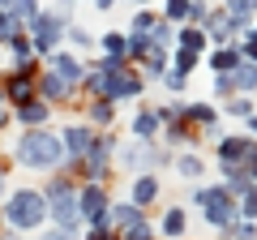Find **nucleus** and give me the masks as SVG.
Returning <instances> with one entry per match:
<instances>
[{"label": "nucleus", "instance_id": "nucleus-25", "mask_svg": "<svg viewBox=\"0 0 257 240\" xmlns=\"http://www.w3.org/2000/svg\"><path fill=\"white\" fill-rule=\"evenodd\" d=\"M223 172V185H227L231 197H244L248 189H253V176H248V167H219Z\"/></svg>", "mask_w": 257, "mask_h": 240}, {"label": "nucleus", "instance_id": "nucleus-6", "mask_svg": "<svg viewBox=\"0 0 257 240\" xmlns=\"http://www.w3.org/2000/svg\"><path fill=\"white\" fill-rule=\"evenodd\" d=\"M64 30H69V13H47V9H43V13L26 26V35H30V43H35L39 56H52V52H60Z\"/></svg>", "mask_w": 257, "mask_h": 240}, {"label": "nucleus", "instance_id": "nucleus-32", "mask_svg": "<svg viewBox=\"0 0 257 240\" xmlns=\"http://www.w3.org/2000/svg\"><path fill=\"white\" fill-rule=\"evenodd\" d=\"M197 65H202V56H197V52H180V47H172V69H176V73L189 77Z\"/></svg>", "mask_w": 257, "mask_h": 240}, {"label": "nucleus", "instance_id": "nucleus-10", "mask_svg": "<svg viewBox=\"0 0 257 240\" xmlns=\"http://www.w3.org/2000/svg\"><path fill=\"white\" fill-rule=\"evenodd\" d=\"M5 90H9V103H13V107L39 99V69H35V65H30V69H9Z\"/></svg>", "mask_w": 257, "mask_h": 240}, {"label": "nucleus", "instance_id": "nucleus-20", "mask_svg": "<svg viewBox=\"0 0 257 240\" xmlns=\"http://www.w3.org/2000/svg\"><path fill=\"white\" fill-rule=\"evenodd\" d=\"M184 120L193 129H214L219 125V107L214 103H184Z\"/></svg>", "mask_w": 257, "mask_h": 240}, {"label": "nucleus", "instance_id": "nucleus-46", "mask_svg": "<svg viewBox=\"0 0 257 240\" xmlns=\"http://www.w3.org/2000/svg\"><path fill=\"white\" fill-rule=\"evenodd\" d=\"M0 240H18V236H13V231H0Z\"/></svg>", "mask_w": 257, "mask_h": 240}, {"label": "nucleus", "instance_id": "nucleus-5", "mask_svg": "<svg viewBox=\"0 0 257 240\" xmlns=\"http://www.w3.org/2000/svg\"><path fill=\"white\" fill-rule=\"evenodd\" d=\"M116 150H120V142L111 138V133H99V138H94L90 155L77 163L82 185H107V172H111V163H116Z\"/></svg>", "mask_w": 257, "mask_h": 240}, {"label": "nucleus", "instance_id": "nucleus-17", "mask_svg": "<svg viewBox=\"0 0 257 240\" xmlns=\"http://www.w3.org/2000/svg\"><path fill=\"white\" fill-rule=\"evenodd\" d=\"M142 219H146V210H142V206H133V202H128V197H124V202H111V231H128V227H138V223Z\"/></svg>", "mask_w": 257, "mask_h": 240}, {"label": "nucleus", "instance_id": "nucleus-26", "mask_svg": "<svg viewBox=\"0 0 257 240\" xmlns=\"http://www.w3.org/2000/svg\"><path fill=\"white\" fill-rule=\"evenodd\" d=\"M176 47H180V52H197V56H202L206 47H210V35H206L202 26H184L180 35H176Z\"/></svg>", "mask_w": 257, "mask_h": 240}, {"label": "nucleus", "instance_id": "nucleus-12", "mask_svg": "<svg viewBox=\"0 0 257 240\" xmlns=\"http://www.w3.org/2000/svg\"><path fill=\"white\" fill-rule=\"evenodd\" d=\"M128 129H133V142H146V146L163 142V120H159L155 107H138L133 120H128Z\"/></svg>", "mask_w": 257, "mask_h": 240}, {"label": "nucleus", "instance_id": "nucleus-45", "mask_svg": "<svg viewBox=\"0 0 257 240\" xmlns=\"http://www.w3.org/2000/svg\"><path fill=\"white\" fill-rule=\"evenodd\" d=\"M13 5H18V0H0V9H5V13H9V9H13Z\"/></svg>", "mask_w": 257, "mask_h": 240}, {"label": "nucleus", "instance_id": "nucleus-36", "mask_svg": "<svg viewBox=\"0 0 257 240\" xmlns=\"http://www.w3.org/2000/svg\"><path fill=\"white\" fill-rule=\"evenodd\" d=\"M240 219H248V223H257V185L248 189L244 197H240Z\"/></svg>", "mask_w": 257, "mask_h": 240}, {"label": "nucleus", "instance_id": "nucleus-4", "mask_svg": "<svg viewBox=\"0 0 257 240\" xmlns=\"http://www.w3.org/2000/svg\"><path fill=\"white\" fill-rule=\"evenodd\" d=\"M43 197H47V206H52V227H73V231H82L86 223H82V206H77V185H73V176H52L43 185Z\"/></svg>", "mask_w": 257, "mask_h": 240}, {"label": "nucleus", "instance_id": "nucleus-35", "mask_svg": "<svg viewBox=\"0 0 257 240\" xmlns=\"http://www.w3.org/2000/svg\"><path fill=\"white\" fill-rule=\"evenodd\" d=\"M189 9H193V0H163V18L167 22H189Z\"/></svg>", "mask_w": 257, "mask_h": 240}, {"label": "nucleus", "instance_id": "nucleus-41", "mask_svg": "<svg viewBox=\"0 0 257 240\" xmlns=\"http://www.w3.org/2000/svg\"><path fill=\"white\" fill-rule=\"evenodd\" d=\"M244 125H248V133H253V138H257V111H253V116L244 120Z\"/></svg>", "mask_w": 257, "mask_h": 240}, {"label": "nucleus", "instance_id": "nucleus-37", "mask_svg": "<svg viewBox=\"0 0 257 240\" xmlns=\"http://www.w3.org/2000/svg\"><path fill=\"white\" fill-rule=\"evenodd\" d=\"M231 94H236L231 73H214V99H231Z\"/></svg>", "mask_w": 257, "mask_h": 240}, {"label": "nucleus", "instance_id": "nucleus-39", "mask_svg": "<svg viewBox=\"0 0 257 240\" xmlns=\"http://www.w3.org/2000/svg\"><path fill=\"white\" fill-rule=\"evenodd\" d=\"M184 82H189V77H184V73H176V69H167V73H163V86H167L172 94H180V90H184Z\"/></svg>", "mask_w": 257, "mask_h": 240}, {"label": "nucleus", "instance_id": "nucleus-48", "mask_svg": "<svg viewBox=\"0 0 257 240\" xmlns=\"http://www.w3.org/2000/svg\"><path fill=\"white\" fill-rule=\"evenodd\" d=\"M0 176H5V159H0Z\"/></svg>", "mask_w": 257, "mask_h": 240}, {"label": "nucleus", "instance_id": "nucleus-16", "mask_svg": "<svg viewBox=\"0 0 257 240\" xmlns=\"http://www.w3.org/2000/svg\"><path fill=\"white\" fill-rule=\"evenodd\" d=\"M210 73H236L240 65H244V52H240V43H227V47H214L210 52Z\"/></svg>", "mask_w": 257, "mask_h": 240}, {"label": "nucleus", "instance_id": "nucleus-30", "mask_svg": "<svg viewBox=\"0 0 257 240\" xmlns=\"http://www.w3.org/2000/svg\"><path fill=\"white\" fill-rule=\"evenodd\" d=\"M9 13H13V22H18V26L26 30V26H30V22H35V18H39L43 9H39V0H18V5H13Z\"/></svg>", "mask_w": 257, "mask_h": 240}, {"label": "nucleus", "instance_id": "nucleus-3", "mask_svg": "<svg viewBox=\"0 0 257 240\" xmlns=\"http://www.w3.org/2000/svg\"><path fill=\"white\" fill-rule=\"evenodd\" d=\"M193 206L202 210L206 227H214V231H227L240 219V197H231L223 180L219 185H193Z\"/></svg>", "mask_w": 257, "mask_h": 240}, {"label": "nucleus", "instance_id": "nucleus-8", "mask_svg": "<svg viewBox=\"0 0 257 240\" xmlns=\"http://www.w3.org/2000/svg\"><path fill=\"white\" fill-rule=\"evenodd\" d=\"M77 206H82L86 227H111V193L107 185H77Z\"/></svg>", "mask_w": 257, "mask_h": 240}, {"label": "nucleus", "instance_id": "nucleus-19", "mask_svg": "<svg viewBox=\"0 0 257 240\" xmlns=\"http://www.w3.org/2000/svg\"><path fill=\"white\" fill-rule=\"evenodd\" d=\"M184 231H189V214H184V206H167L163 219H159V236L184 240Z\"/></svg>", "mask_w": 257, "mask_h": 240}, {"label": "nucleus", "instance_id": "nucleus-29", "mask_svg": "<svg viewBox=\"0 0 257 240\" xmlns=\"http://www.w3.org/2000/svg\"><path fill=\"white\" fill-rule=\"evenodd\" d=\"M64 39L73 43V52H90V47L99 43V39H94L90 30H86V26H77V22H69V30H64Z\"/></svg>", "mask_w": 257, "mask_h": 240}, {"label": "nucleus", "instance_id": "nucleus-2", "mask_svg": "<svg viewBox=\"0 0 257 240\" xmlns=\"http://www.w3.org/2000/svg\"><path fill=\"white\" fill-rule=\"evenodd\" d=\"M13 159L30 172H60L64 167V142L52 129H26L13 142Z\"/></svg>", "mask_w": 257, "mask_h": 240}, {"label": "nucleus", "instance_id": "nucleus-28", "mask_svg": "<svg viewBox=\"0 0 257 240\" xmlns=\"http://www.w3.org/2000/svg\"><path fill=\"white\" fill-rule=\"evenodd\" d=\"M231 82H236V94H253L257 90V65H253V60H244V65L231 73Z\"/></svg>", "mask_w": 257, "mask_h": 240}, {"label": "nucleus", "instance_id": "nucleus-31", "mask_svg": "<svg viewBox=\"0 0 257 240\" xmlns=\"http://www.w3.org/2000/svg\"><path fill=\"white\" fill-rule=\"evenodd\" d=\"M223 111H227V116H236V120H248V116L257 111V103L248 99V94H231V99H227V107H223Z\"/></svg>", "mask_w": 257, "mask_h": 240}, {"label": "nucleus", "instance_id": "nucleus-18", "mask_svg": "<svg viewBox=\"0 0 257 240\" xmlns=\"http://www.w3.org/2000/svg\"><path fill=\"white\" fill-rule=\"evenodd\" d=\"M172 172L180 176V180H189V185H197V180L206 176V159H202V155H193V150H184V155L172 159Z\"/></svg>", "mask_w": 257, "mask_h": 240}, {"label": "nucleus", "instance_id": "nucleus-42", "mask_svg": "<svg viewBox=\"0 0 257 240\" xmlns=\"http://www.w3.org/2000/svg\"><path fill=\"white\" fill-rule=\"evenodd\" d=\"M0 107H9V90H5V82H0Z\"/></svg>", "mask_w": 257, "mask_h": 240}, {"label": "nucleus", "instance_id": "nucleus-43", "mask_svg": "<svg viewBox=\"0 0 257 240\" xmlns=\"http://www.w3.org/2000/svg\"><path fill=\"white\" fill-rule=\"evenodd\" d=\"M111 5H116V0H94V9H99V13H103V9H111Z\"/></svg>", "mask_w": 257, "mask_h": 240}, {"label": "nucleus", "instance_id": "nucleus-11", "mask_svg": "<svg viewBox=\"0 0 257 240\" xmlns=\"http://www.w3.org/2000/svg\"><path fill=\"white\" fill-rule=\"evenodd\" d=\"M73 94H77V86H69L60 73H52V69H43V73H39V99H43L47 107H64Z\"/></svg>", "mask_w": 257, "mask_h": 240}, {"label": "nucleus", "instance_id": "nucleus-1", "mask_svg": "<svg viewBox=\"0 0 257 240\" xmlns=\"http://www.w3.org/2000/svg\"><path fill=\"white\" fill-rule=\"evenodd\" d=\"M0 214H5V227L9 231H43L52 223V206H47L43 189H35V185L13 189L5 197V206H0Z\"/></svg>", "mask_w": 257, "mask_h": 240}, {"label": "nucleus", "instance_id": "nucleus-34", "mask_svg": "<svg viewBox=\"0 0 257 240\" xmlns=\"http://www.w3.org/2000/svg\"><path fill=\"white\" fill-rule=\"evenodd\" d=\"M155 26H159V18H155V13L138 9V13H133V22H128V35H150Z\"/></svg>", "mask_w": 257, "mask_h": 240}, {"label": "nucleus", "instance_id": "nucleus-23", "mask_svg": "<svg viewBox=\"0 0 257 240\" xmlns=\"http://www.w3.org/2000/svg\"><path fill=\"white\" fill-rule=\"evenodd\" d=\"M138 69H142L146 77H159V82H163V73L172 69V65H167V47H155V43H150V52L138 60Z\"/></svg>", "mask_w": 257, "mask_h": 240}, {"label": "nucleus", "instance_id": "nucleus-44", "mask_svg": "<svg viewBox=\"0 0 257 240\" xmlns=\"http://www.w3.org/2000/svg\"><path fill=\"white\" fill-rule=\"evenodd\" d=\"M248 176H253V185H257V155H253V163H248Z\"/></svg>", "mask_w": 257, "mask_h": 240}, {"label": "nucleus", "instance_id": "nucleus-40", "mask_svg": "<svg viewBox=\"0 0 257 240\" xmlns=\"http://www.w3.org/2000/svg\"><path fill=\"white\" fill-rule=\"evenodd\" d=\"M82 240H116V231H111V227H86Z\"/></svg>", "mask_w": 257, "mask_h": 240}, {"label": "nucleus", "instance_id": "nucleus-38", "mask_svg": "<svg viewBox=\"0 0 257 240\" xmlns=\"http://www.w3.org/2000/svg\"><path fill=\"white\" fill-rule=\"evenodd\" d=\"M39 240H82V231H73V227H43Z\"/></svg>", "mask_w": 257, "mask_h": 240}, {"label": "nucleus", "instance_id": "nucleus-7", "mask_svg": "<svg viewBox=\"0 0 257 240\" xmlns=\"http://www.w3.org/2000/svg\"><path fill=\"white\" fill-rule=\"evenodd\" d=\"M94 138H99V129L86 125V120H73V125H64V129H60V142H64V167H60V172H64V176L77 172V163L90 155Z\"/></svg>", "mask_w": 257, "mask_h": 240}, {"label": "nucleus", "instance_id": "nucleus-27", "mask_svg": "<svg viewBox=\"0 0 257 240\" xmlns=\"http://www.w3.org/2000/svg\"><path fill=\"white\" fill-rule=\"evenodd\" d=\"M111 120H116V103L111 99H90V107H86V125H94V129H107Z\"/></svg>", "mask_w": 257, "mask_h": 240}, {"label": "nucleus", "instance_id": "nucleus-33", "mask_svg": "<svg viewBox=\"0 0 257 240\" xmlns=\"http://www.w3.org/2000/svg\"><path fill=\"white\" fill-rule=\"evenodd\" d=\"M223 240H257V223H248V219H236L227 231H219Z\"/></svg>", "mask_w": 257, "mask_h": 240}, {"label": "nucleus", "instance_id": "nucleus-13", "mask_svg": "<svg viewBox=\"0 0 257 240\" xmlns=\"http://www.w3.org/2000/svg\"><path fill=\"white\" fill-rule=\"evenodd\" d=\"M47 69H52V73H60L69 86H82V82H86V69H90V65H82V56H77V52H64V47H60V52L47 56Z\"/></svg>", "mask_w": 257, "mask_h": 240}, {"label": "nucleus", "instance_id": "nucleus-21", "mask_svg": "<svg viewBox=\"0 0 257 240\" xmlns=\"http://www.w3.org/2000/svg\"><path fill=\"white\" fill-rule=\"evenodd\" d=\"M9 52H13V69H30V65H35V56H39L26 30H18V35L9 39Z\"/></svg>", "mask_w": 257, "mask_h": 240}, {"label": "nucleus", "instance_id": "nucleus-24", "mask_svg": "<svg viewBox=\"0 0 257 240\" xmlns=\"http://www.w3.org/2000/svg\"><path fill=\"white\" fill-rule=\"evenodd\" d=\"M99 47H103V60H124V65H128V35L107 30V35L99 39Z\"/></svg>", "mask_w": 257, "mask_h": 240}, {"label": "nucleus", "instance_id": "nucleus-49", "mask_svg": "<svg viewBox=\"0 0 257 240\" xmlns=\"http://www.w3.org/2000/svg\"><path fill=\"white\" fill-rule=\"evenodd\" d=\"M64 5H69V0H64Z\"/></svg>", "mask_w": 257, "mask_h": 240}, {"label": "nucleus", "instance_id": "nucleus-9", "mask_svg": "<svg viewBox=\"0 0 257 240\" xmlns=\"http://www.w3.org/2000/svg\"><path fill=\"white\" fill-rule=\"evenodd\" d=\"M257 155V138L253 133H240V138H223L219 146H214V159H219V167H248Z\"/></svg>", "mask_w": 257, "mask_h": 240}, {"label": "nucleus", "instance_id": "nucleus-47", "mask_svg": "<svg viewBox=\"0 0 257 240\" xmlns=\"http://www.w3.org/2000/svg\"><path fill=\"white\" fill-rule=\"evenodd\" d=\"M248 39H257V26H253V30H248Z\"/></svg>", "mask_w": 257, "mask_h": 240}, {"label": "nucleus", "instance_id": "nucleus-14", "mask_svg": "<svg viewBox=\"0 0 257 240\" xmlns=\"http://www.w3.org/2000/svg\"><path fill=\"white\" fill-rule=\"evenodd\" d=\"M159 193H163V185H159L155 172H142V176H133V180H128V202L142 206V210H146V206H155Z\"/></svg>", "mask_w": 257, "mask_h": 240}, {"label": "nucleus", "instance_id": "nucleus-15", "mask_svg": "<svg viewBox=\"0 0 257 240\" xmlns=\"http://www.w3.org/2000/svg\"><path fill=\"white\" fill-rule=\"evenodd\" d=\"M13 120H18V125H26V129H47L52 107H47L43 99H30V103H22V107H13Z\"/></svg>", "mask_w": 257, "mask_h": 240}, {"label": "nucleus", "instance_id": "nucleus-22", "mask_svg": "<svg viewBox=\"0 0 257 240\" xmlns=\"http://www.w3.org/2000/svg\"><path fill=\"white\" fill-rule=\"evenodd\" d=\"M223 9H227V18L236 22L240 30H253V18H257V0H227V5H223Z\"/></svg>", "mask_w": 257, "mask_h": 240}]
</instances>
